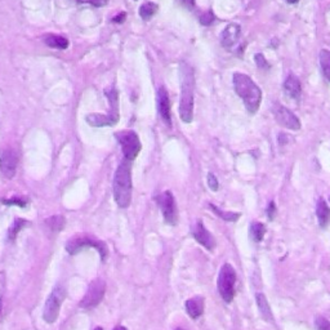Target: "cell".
Instances as JSON below:
<instances>
[{
  "label": "cell",
  "instance_id": "obj_30",
  "mask_svg": "<svg viewBox=\"0 0 330 330\" xmlns=\"http://www.w3.org/2000/svg\"><path fill=\"white\" fill-rule=\"evenodd\" d=\"M213 21H214V14H213L210 10L206 13H204V14L200 17V22H201L202 25H210Z\"/></svg>",
  "mask_w": 330,
  "mask_h": 330
},
{
  "label": "cell",
  "instance_id": "obj_23",
  "mask_svg": "<svg viewBox=\"0 0 330 330\" xmlns=\"http://www.w3.org/2000/svg\"><path fill=\"white\" fill-rule=\"evenodd\" d=\"M319 59H320L321 70L324 72L325 78L330 81V50L328 49L321 50Z\"/></svg>",
  "mask_w": 330,
  "mask_h": 330
},
{
  "label": "cell",
  "instance_id": "obj_28",
  "mask_svg": "<svg viewBox=\"0 0 330 330\" xmlns=\"http://www.w3.org/2000/svg\"><path fill=\"white\" fill-rule=\"evenodd\" d=\"M208 184L209 187H210V190L213 191H217L219 188L218 179H217V177H215L213 173H209L208 174Z\"/></svg>",
  "mask_w": 330,
  "mask_h": 330
},
{
  "label": "cell",
  "instance_id": "obj_9",
  "mask_svg": "<svg viewBox=\"0 0 330 330\" xmlns=\"http://www.w3.org/2000/svg\"><path fill=\"white\" fill-rule=\"evenodd\" d=\"M85 248H94L101 253L102 259L106 258V246L101 241H94L91 237H74L66 244V249L70 254H76Z\"/></svg>",
  "mask_w": 330,
  "mask_h": 330
},
{
  "label": "cell",
  "instance_id": "obj_31",
  "mask_svg": "<svg viewBox=\"0 0 330 330\" xmlns=\"http://www.w3.org/2000/svg\"><path fill=\"white\" fill-rule=\"evenodd\" d=\"M75 1H79V3H89L94 6H103L109 3V0H75Z\"/></svg>",
  "mask_w": 330,
  "mask_h": 330
},
{
  "label": "cell",
  "instance_id": "obj_25",
  "mask_svg": "<svg viewBox=\"0 0 330 330\" xmlns=\"http://www.w3.org/2000/svg\"><path fill=\"white\" fill-rule=\"evenodd\" d=\"M47 223L49 224V227L54 231L62 230L63 226H65V219L61 217V215H54L52 218H49L47 221Z\"/></svg>",
  "mask_w": 330,
  "mask_h": 330
},
{
  "label": "cell",
  "instance_id": "obj_24",
  "mask_svg": "<svg viewBox=\"0 0 330 330\" xmlns=\"http://www.w3.org/2000/svg\"><path fill=\"white\" fill-rule=\"evenodd\" d=\"M210 209H212L213 212L215 213V214L218 215V217H221L222 219H224V221H237V219H239V217H240V214L239 213H230V212H223V210H221V209L219 208H217V206L215 205H213V204H210Z\"/></svg>",
  "mask_w": 330,
  "mask_h": 330
},
{
  "label": "cell",
  "instance_id": "obj_37",
  "mask_svg": "<svg viewBox=\"0 0 330 330\" xmlns=\"http://www.w3.org/2000/svg\"><path fill=\"white\" fill-rule=\"evenodd\" d=\"M0 315H1V297H0Z\"/></svg>",
  "mask_w": 330,
  "mask_h": 330
},
{
  "label": "cell",
  "instance_id": "obj_12",
  "mask_svg": "<svg viewBox=\"0 0 330 330\" xmlns=\"http://www.w3.org/2000/svg\"><path fill=\"white\" fill-rule=\"evenodd\" d=\"M192 235L197 243L201 244V245L204 246V248H206L208 250H212L215 246L214 237L206 230L205 226H204V223H202L201 221H199L195 224V227H193L192 230Z\"/></svg>",
  "mask_w": 330,
  "mask_h": 330
},
{
  "label": "cell",
  "instance_id": "obj_22",
  "mask_svg": "<svg viewBox=\"0 0 330 330\" xmlns=\"http://www.w3.org/2000/svg\"><path fill=\"white\" fill-rule=\"evenodd\" d=\"M265 234H266L265 224L261 223V222H254V223H252V226H250V237H252L253 241H256V243L262 241Z\"/></svg>",
  "mask_w": 330,
  "mask_h": 330
},
{
  "label": "cell",
  "instance_id": "obj_18",
  "mask_svg": "<svg viewBox=\"0 0 330 330\" xmlns=\"http://www.w3.org/2000/svg\"><path fill=\"white\" fill-rule=\"evenodd\" d=\"M316 214H318L319 224L320 227L325 228L330 221V208L325 202L324 199H320L318 202V209H316Z\"/></svg>",
  "mask_w": 330,
  "mask_h": 330
},
{
  "label": "cell",
  "instance_id": "obj_36",
  "mask_svg": "<svg viewBox=\"0 0 330 330\" xmlns=\"http://www.w3.org/2000/svg\"><path fill=\"white\" fill-rule=\"evenodd\" d=\"M287 1H288V3H289V4H296L297 1H298V0H287Z\"/></svg>",
  "mask_w": 330,
  "mask_h": 330
},
{
  "label": "cell",
  "instance_id": "obj_38",
  "mask_svg": "<svg viewBox=\"0 0 330 330\" xmlns=\"http://www.w3.org/2000/svg\"><path fill=\"white\" fill-rule=\"evenodd\" d=\"M175 330H183V329H181V328H178V329H175Z\"/></svg>",
  "mask_w": 330,
  "mask_h": 330
},
{
  "label": "cell",
  "instance_id": "obj_15",
  "mask_svg": "<svg viewBox=\"0 0 330 330\" xmlns=\"http://www.w3.org/2000/svg\"><path fill=\"white\" fill-rule=\"evenodd\" d=\"M87 123L92 127H107V125H115L119 122V119H115L114 116L101 115V114H91L85 118Z\"/></svg>",
  "mask_w": 330,
  "mask_h": 330
},
{
  "label": "cell",
  "instance_id": "obj_35",
  "mask_svg": "<svg viewBox=\"0 0 330 330\" xmlns=\"http://www.w3.org/2000/svg\"><path fill=\"white\" fill-rule=\"evenodd\" d=\"M114 330H127V328H124V327H116Z\"/></svg>",
  "mask_w": 330,
  "mask_h": 330
},
{
  "label": "cell",
  "instance_id": "obj_19",
  "mask_svg": "<svg viewBox=\"0 0 330 330\" xmlns=\"http://www.w3.org/2000/svg\"><path fill=\"white\" fill-rule=\"evenodd\" d=\"M44 43L54 49H67L69 47V40L66 37L53 34H48L47 36H44Z\"/></svg>",
  "mask_w": 330,
  "mask_h": 330
},
{
  "label": "cell",
  "instance_id": "obj_13",
  "mask_svg": "<svg viewBox=\"0 0 330 330\" xmlns=\"http://www.w3.org/2000/svg\"><path fill=\"white\" fill-rule=\"evenodd\" d=\"M158 107H159L160 116L165 122V124L170 127L171 118H170V101H169L168 92L164 87H162L158 92Z\"/></svg>",
  "mask_w": 330,
  "mask_h": 330
},
{
  "label": "cell",
  "instance_id": "obj_11",
  "mask_svg": "<svg viewBox=\"0 0 330 330\" xmlns=\"http://www.w3.org/2000/svg\"><path fill=\"white\" fill-rule=\"evenodd\" d=\"M18 166V155L14 150L6 149L0 155V171L5 178L10 179L16 175Z\"/></svg>",
  "mask_w": 330,
  "mask_h": 330
},
{
  "label": "cell",
  "instance_id": "obj_4",
  "mask_svg": "<svg viewBox=\"0 0 330 330\" xmlns=\"http://www.w3.org/2000/svg\"><path fill=\"white\" fill-rule=\"evenodd\" d=\"M236 272L231 265L226 263L222 266L218 276V290L226 303H231L235 297V284H236Z\"/></svg>",
  "mask_w": 330,
  "mask_h": 330
},
{
  "label": "cell",
  "instance_id": "obj_29",
  "mask_svg": "<svg viewBox=\"0 0 330 330\" xmlns=\"http://www.w3.org/2000/svg\"><path fill=\"white\" fill-rule=\"evenodd\" d=\"M254 58H256L257 66H258L259 69H265L266 70V69H268V67H270V65H268V62L265 59L263 54H261V53L256 54V57H254Z\"/></svg>",
  "mask_w": 330,
  "mask_h": 330
},
{
  "label": "cell",
  "instance_id": "obj_6",
  "mask_svg": "<svg viewBox=\"0 0 330 330\" xmlns=\"http://www.w3.org/2000/svg\"><path fill=\"white\" fill-rule=\"evenodd\" d=\"M115 136L118 138L120 146H122L125 159H136L141 151V141L137 133L133 131H123L120 133H116Z\"/></svg>",
  "mask_w": 330,
  "mask_h": 330
},
{
  "label": "cell",
  "instance_id": "obj_7",
  "mask_svg": "<svg viewBox=\"0 0 330 330\" xmlns=\"http://www.w3.org/2000/svg\"><path fill=\"white\" fill-rule=\"evenodd\" d=\"M105 292H106V284H105L102 279H96L94 281H92L91 285L88 287L87 293L81 299L80 307L85 310L94 309L102 301Z\"/></svg>",
  "mask_w": 330,
  "mask_h": 330
},
{
  "label": "cell",
  "instance_id": "obj_27",
  "mask_svg": "<svg viewBox=\"0 0 330 330\" xmlns=\"http://www.w3.org/2000/svg\"><path fill=\"white\" fill-rule=\"evenodd\" d=\"M315 325L318 330H330V321H328L325 318H316Z\"/></svg>",
  "mask_w": 330,
  "mask_h": 330
},
{
  "label": "cell",
  "instance_id": "obj_8",
  "mask_svg": "<svg viewBox=\"0 0 330 330\" xmlns=\"http://www.w3.org/2000/svg\"><path fill=\"white\" fill-rule=\"evenodd\" d=\"M156 201L159 204V208L162 209L165 222L170 226H174L178 221V212L173 193L170 191H165L160 193L159 196H156Z\"/></svg>",
  "mask_w": 330,
  "mask_h": 330
},
{
  "label": "cell",
  "instance_id": "obj_14",
  "mask_svg": "<svg viewBox=\"0 0 330 330\" xmlns=\"http://www.w3.org/2000/svg\"><path fill=\"white\" fill-rule=\"evenodd\" d=\"M240 34H241V27L237 23H230L227 27L224 28L221 36V43L226 49L234 47L235 44L239 41Z\"/></svg>",
  "mask_w": 330,
  "mask_h": 330
},
{
  "label": "cell",
  "instance_id": "obj_16",
  "mask_svg": "<svg viewBox=\"0 0 330 330\" xmlns=\"http://www.w3.org/2000/svg\"><path fill=\"white\" fill-rule=\"evenodd\" d=\"M284 89L289 94L292 98L294 100H299V97H301V92H302V88H301V81L298 80L297 76L294 75H289L284 83Z\"/></svg>",
  "mask_w": 330,
  "mask_h": 330
},
{
  "label": "cell",
  "instance_id": "obj_17",
  "mask_svg": "<svg viewBox=\"0 0 330 330\" xmlns=\"http://www.w3.org/2000/svg\"><path fill=\"white\" fill-rule=\"evenodd\" d=\"M187 314L192 319L200 318L204 312V298L201 297H195V298L188 299L186 302Z\"/></svg>",
  "mask_w": 330,
  "mask_h": 330
},
{
  "label": "cell",
  "instance_id": "obj_5",
  "mask_svg": "<svg viewBox=\"0 0 330 330\" xmlns=\"http://www.w3.org/2000/svg\"><path fill=\"white\" fill-rule=\"evenodd\" d=\"M66 297V290L63 289L62 285H57L53 289V292L48 297L45 306H44L43 318L48 324H53L54 321L58 319L59 309L62 306L63 299Z\"/></svg>",
  "mask_w": 330,
  "mask_h": 330
},
{
  "label": "cell",
  "instance_id": "obj_33",
  "mask_svg": "<svg viewBox=\"0 0 330 330\" xmlns=\"http://www.w3.org/2000/svg\"><path fill=\"white\" fill-rule=\"evenodd\" d=\"M4 204H17V205H19L21 208H23L26 204L25 200H19V199H13V200H3Z\"/></svg>",
  "mask_w": 330,
  "mask_h": 330
},
{
  "label": "cell",
  "instance_id": "obj_10",
  "mask_svg": "<svg viewBox=\"0 0 330 330\" xmlns=\"http://www.w3.org/2000/svg\"><path fill=\"white\" fill-rule=\"evenodd\" d=\"M274 116L276 122L284 127V128L290 129V131H298L301 129V122L299 119L294 115L289 109L284 107L280 103H276L274 106Z\"/></svg>",
  "mask_w": 330,
  "mask_h": 330
},
{
  "label": "cell",
  "instance_id": "obj_20",
  "mask_svg": "<svg viewBox=\"0 0 330 330\" xmlns=\"http://www.w3.org/2000/svg\"><path fill=\"white\" fill-rule=\"evenodd\" d=\"M257 299V306H258V310L261 312V315L265 318L266 321H274V316H272L271 312V307L268 305L267 298H266L265 294H257L256 297Z\"/></svg>",
  "mask_w": 330,
  "mask_h": 330
},
{
  "label": "cell",
  "instance_id": "obj_21",
  "mask_svg": "<svg viewBox=\"0 0 330 330\" xmlns=\"http://www.w3.org/2000/svg\"><path fill=\"white\" fill-rule=\"evenodd\" d=\"M159 6L158 4L153 3V1H147V3L142 4L140 8V16L144 21H149L150 18H153L155 16V13L158 12Z\"/></svg>",
  "mask_w": 330,
  "mask_h": 330
},
{
  "label": "cell",
  "instance_id": "obj_39",
  "mask_svg": "<svg viewBox=\"0 0 330 330\" xmlns=\"http://www.w3.org/2000/svg\"><path fill=\"white\" fill-rule=\"evenodd\" d=\"M329 201H330V196H329Z\"/></svg>",
  "mask_w": 330,
  "mask_h": 330
},
{
  "label": "cell",
  "instance_id": "obj_26",
  "mask_svg": "<svg viewBox=\"0 0 330 330\" xmlns=\"http://www.w3.org/2000/svg\"><path fill=\"white\" fill-rule=\"evenodd\" d=\"M25 224H27V222L23 221V219H16L14 221V223L12 224V227L9 228V240H14L16 239L17 234L19 232V230H22L23 228V226Z\"/></svg>",
  "mask_w": 330,
  "mask_h": 330
},
{
  "label": "cell",
  "instance_id": "obj_2",
  "mask_svg": "<svg viewBox=\"0 0 330 330\" xmlns=\"http://www.w3.org/2000/svg\"><path fill=\"white\" fill-rule=\"evenodd\" d=\"M181 102L179 116L184 123H191L193 119V92H195V75L187 63L181 65Z\"/></svg>",
  "mask_w": 330,
  "mask_h": 330
},
{
  "label": "cell",
  "instance_id": "obj_3",
  "mask_svg": "<svg viewBox=\"0 0 330 330\" xmlns=\"http://www.w3.org/2000/svg\"><path fill=\"white\" fill-rule=\"evenodd\" d=\"M112 190L116 204L120 208H128L132 200V170L127 159L116 169Z\"/></svg>",
  "mask_w": 330,
  "mask_h": 330
},
{
  "label": "cell",
  "instance_id": "obj_1",
  "mask_svg": "<svg viewBox=\"0 0 330 330\" xmlns=\"http://www.w3.org/2000/svg\"><path fill=\"white\" fill-rule=\"evenodd\" d=\"M234 88L237 96L244 101L246 110L250 114H256L262 102L261 88L252 80L250 76L243 72H236L234 75Z\"/></svg>",
  "mask_w": 330,
  "mask_h": 330
},
{
  "label": "cell",
  "instance_id": "obj_32",
  "mask_svg": "<svg viewBox=\"0 0 330 330\" xmlns=\"http://www.w3.org/2000/svg\"><path fill=\"white\" fill-rule=\"evenodd\" d=\"M275 213H276V206H275V202L274 201H271L270 202V204H268V206H267V217L270 219H274V217H275Z\"/></svg>",
  "mask_w": 330,
  "mask_h": 330
},
{
  "label": "cell",
  "instance_id": "obj_34",
  "mask_svg": "<svg viewBox=\"0 0 330 330\" xmlns=\"http://www.w3.org/2000/svg\"><path fill=\"white\" fill-rule=\"evenodd\" d=\"M125 18V14L124 13H122V14H120V16H118V17H115V18H114V22H116V23H118V22H123V19Z\"/></svg>",
  "mask_w": 330,
  "mask_h": 330
}]
</instances>
